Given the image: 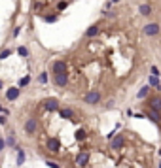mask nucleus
Here are the masks:
<instances>
[{
	"label": "nucleus",
	"mask_w": 161,
	"mask_h": 168,
	"mask_svg": "<svg viewBox=\"0 0 161 168\" xmlns=\"http://www.w3.org/2000/svg\"><path fill=\"white\" fill-rule=\"evenodd\" d=\"M83 102L89 104V106L99 104V102H101V93H99V91H91V93H87L85 96H83Z\"/></svg>",
	"instance_id": "obj_1"
},
{
	"label": "nucleus",
	"mask_w": 161,
	"mask_h": 168,
	"mask_svg": "<svg viewBox=\"0 0 161 168\" xmlns=\"http://www.w3.org/2000/svg\"><path fill=\"white\" fill-rule=\"evenodd\" d=\"M159 30H161V26L157 23H148V25H144V29H142V32L146 36H157Z\"/></svg>",
	"instance_id": "obj_2"
},
{
	"label": "nucleus",
	"mask_w": 161,
	"mask_h": 168,
	"mask_svg": "<svg viewBox=\"0 0 161 168\" xmlns=\"http://www.w3.org/2000/svg\"><path fill=\"white\" fill-rule=\"evenodd\" d=\"M53 83L57 87H66L68 85V74L65 72V74H55L53 76Z\"/></svg>",
	"instance_id": "obj_3"
},
{
	"label": "nucleus",
	"mask_w": 161,
	"mask_h": 168,
	"mask_svg": "<svg viewBox=\"0 0 161 168\" xmlns=\"http://www.w3.org/2000/svg\"><path fill=\"white\" fill-rule=\"evenodd\" d=\"M51 70H53V74H65L66 72V62L65 61H53Z\"/></svg>",
	"instance_id": "obj_4"
},
{
	"label": "nucleus",
	"mask_w": 161,
	"mask_h": 168,
	"mask_svg": "<svg viewBox=\"0 0 161 168\" xmlns=\"http://www.w3.org/2000/svg\"><path fill=\"white\" fill-rule=\"evenodd\" d=\"M38 129V123H36V119L31 117V119H27V123H25V132L27 134H34Z\"/></svg>",
	"instance_id": "obj_5"
},
{
	"label": "nucleus",
	"mask_w": 161,
	"mask_h": 168,
	"mask_svg": "<svg viewBox=\"0 0 161 168\" xmlns=\"http://www.w3.org/2000/svg\"><path fill=\"white\" fill-rule=\"evenodd\" d=\"M44 106H46L47 111H59V100L57 98H47L44 102Z\"/></svg>",
	"instance_id": "obj_6"
},
{
	"label": "nucleus",
	"mask_w": 161,
	"mask_h": 168,
	"mask_svg": "<svg viewBox=\"0 0 161 168\" xmlns=\"http://www.w3.org/2000/svg\"><path fill=\"white\" fill-rule=\"evenodd\" d=\"M59 148H61V144H59L57 138H50V140H47V149H50L51 153H57Z\"/></svg>",
	"instance_id": "obj_7"
},
{
	"label": "nucleus",
	"mask_w": 161,
	"mask_h": 168,
	"mask_svg": "<svg viewBox=\"0 0 161 168\" xmlns=\"http://www.w3.org/2000/svg\"><path fill=\"white\" fill-rule=\"evenodd\" d=\"M76 163H78V166H85L87 163H89V155L85 151H82L78 157H76Z\"/></svg>",
	"instance_id": "obj_8"
},
{
	"label": "nucleus",
	"mask_w": 161,
	"mask_h": 168,
	"mask_svg": "<svg viewBox=\"0 0 161 168\" xmlns=\"http://www.w3.org/2000/svg\"><path fill=\"white\" fill-rule=\"evenodd\" d=\"M123 144H125V140H123V136H121V134H118V136L112 138V148L120 149V148H123Z\"/></svg>",
	"instance_id": "obj_9"
},
{
	"label": "nucleus",
	"mask_w": 161,
	"mask_h": 168,
	"mask_svg": "<svg viewBox=\"0 0 161 168\" xmlns=\"http://www.w3.org/2000/svg\"><path fill=\"white\" fill-rule=\"evenodd\" d=\"M17 96H19V89L17 87H10L8 93H6V98L8 100H17Z\"/></svg>",
	"instance_id": "obj_10"
},
{
	"label": "nucleus",
	"mask_w": 161,
	"mask_h": 168,
	"mask_svg": "<svg viewBox=\"0 0 161 168\" xmlns=\"http://www.w3.org/2000/svg\"><path fill=\"white\" fill-rule=\"evenodd\" d=\"M138 11H140V15L148 17V15H152V6L150 4H140L138 6Z\"/></svg>",
	"instance_id": "obj_11"
},
{
	"label": "nucleus",
	"mask_w": 161,
	"mask_h": 168,
	"mask_svg": "<svg viewBox=\"0 0 161 168\" xmlns=\"http://www.w3.org/2000/svg\"><path fill=\"white\" fill-rule=\"evenodd\" d=\"M150 108L156 110V111H161V98H159V96H153V98H150Z\"/></svg>",
	"instance_id": "obj_12"
},
{
	"label": "nucleus",
	"mask_w": 161,
	"mask_h": 168,
	"mask_svg": "<svg viewBox=\"0 0 161 168\" xmlns=\"http://www.w3.org/2000/svg\"><path fill=\"white\" fill-rule=\"evenodd\" d=\"M97 34H99V25H91L89 29L85 30V36H87V38H95Z\"/></svg>",
	"instance_id": "obj_13"
},
{
	"label": "nucleus",
	"mask_w": 161,
	"mask_h": 168,
	"mask_svg": "<svg viewBox=\"0 0 161 168\" xmlns=\"http://www.w3.org/2000/svg\"><path fill=\"white\" fill-rule=\"evenodd\" d=\"M148 83H150V85H153L157 91H161V81H159V78H157V76H150Z\"/></svg>",
	"instance_id": "obj_14"
},
{
	"label": "nucleus",
	"mask_w": 161,
	"mask_h": 168,
	"mask_svg": "<svg viewBox=\"0 0 161 168\" xmlns=\"http://www.w3.org/2000/svg\"><path fill=\"white\" fill-rule=\"evenodd\" d=\"M150 95V85H144V87H140V91H138V98H146V96Z\"/></svg>",
	"instance_id": "obj_15"
},
{
	"label": "nucleus",
	"mask_w": 161,
	"mask_h": 168,
	"mask_svg": "<svg viewBox=\"0 0 161 168\" xmlns=\"http://www.w3.org/2000/svg\"><path fill=\"white\" fill-rule=\"evenodd\" d=\"M59 114H61V117L63 119H72V110H68V108H63V110H59Z\"/></svg>",
	"instance_id": "obj_16"
},
{
	"label": "nucleus",
	"mask_w": 161,
	"mask_h": 168,
	"mask_svg": "<svg viewBox=\"0 0 161 168\" xmlns=\"http://www.w3.org/2000/svg\"><path fill=\"white\" fill-rule=\"evenodd\" d=\"M148 117L152 119L153 123H159V111H156V110H152V108H150V111H148Z\"/></svg>",
	"instance_id": "obj_17"
},
{
	"label": "nucleus",
	"mask_w": 161,
	"mask_h": 168,
	"mask_svg": "<svg viewBox=\"0 0 161 168\" xmlns=\"http://www.w3.org/2000/svg\"><path fill=\"white\" fill-rule=\"evenodd\" d=\"M23 163H25V151L21 149V148H17V164L21 166Z\"/></svg>",
	"instance_id": "obj_18"
},
{
	"label": "nucleus",
	"mask_w": 161,
	"mask_h": 168,
	"mask_svg": "<svg viewBox=\"0 0 161 168\" xmlns=\"http://www.w3.org/2000/svg\"><path fill=\"white\" fill-rule=\"evenodd\" d=\"M57 19H59L57 13H50V15H44V21H46V23H55Z\"/></svg>",
	"instance_id": "obj_19"
},
{
	"label": "nucleus",
	"mask_w": 161,
	"mask_h": 168,
	"mask_svg": "<svg viewBox=\"0 0 161 168\" xmlns=\"http://www.w3.org/2000/svg\"><path fill=\"white\" fill-rule=\"evenodd\" d=\"M17 53L21 55V57H29V49H27L25 45H19L17 47Z\"/></svg>",
	"instance_id": "obj_20"
},
{
	"label": "nucleus",
	"mask_w": 161,
	"mask_h": 168,
	"mask_svg": "<svg viewBox=\"0 0 161 168\" xmlns=\"http://www.w3.org/2000/svg\"><path fill=\"white\" fill-rule=\"evenodd\" d=\"M31 83V76H25V78H21V81H19V87H27Z\"/></svg>",
	"instance_id": "obj_21"
},
{
	"label": "nucleus",
	"mask_w": 161,
	"mask_h": 168,
	"mask_svg": "<svg viewBox=\"0 0 161 168\" xmlns=\"http://www.w3.org/2000/svg\"><path fill=\"white\" fill-rule=\"evenodd\" d=\"M66 6H68V2H66V0H61V2L57 4V11H63V10H66Z\"/></svg>",
	"instance_id": "obj_22"
},
{
	"label": "nucleus",
	"mask_w": 161,
	"mask_h": 168,
	"mask_svg": "<svg viewBox=\"0 0 161 168\" xmlns=\"http://www.w3.org/2000/svg\"><path fill=\"white\" fill-rule=\"evenodd\" d=\"M83 138H85V130H78V132H76V140H78V142H82Z\"/></svg>",
	"instance_id": "obj_23"
},
{
	"label": "nucleus",
	"mask_w": 161,
	"mask_h": 168,
	"mask_svg": "<svg viewBox=\"0 0 161 168\" xmlns=\"http://www.w3.org/2000/svg\"><path fill=\"white\" fill-rule=\"evenodd\" d=\"M10 55H11V49H4L2 53H0V59H8Z\"/></svg>",
	"instance_id": "obj_24"
},
{
	"label": "nucleus",
	"mask_w": 161,
	"mask_h": 168,
	"mask_svg": "<svg viewBox=\"0 0 161 168\" xmlns=\"http://www.w3.org/2000/svg\"><path fill=\"white\" fill-rule=\"evenodd\" d=\"M150 74H152V76H157V78H159V74H161V72H159V68H157V66H152V68H150Z\"/></svg>",
	"instance_id": "obj_25"
},
{
	"label": "nucleus",
	"mask_w": 161,
	"mask_h": 168,
	"mask_svg": "<svg viewBox=\"0 0 161 168\" xmlns=\"http://www.w3.org/2000/svg\"><path fill=\"white\" fill-rule=\"evenodd\" d=\"M38 79H40V83H47V74H46V72H42Z\"/></svg>",
	"instance_id": "obj_26"
},
{
	"label": "nucleus",
	"mask_w": 161,
	"mask_h": 168,
	"mask_svg": "<svg viewBox=\"0 0 161 168\" xmlns=\"http://www.w3.org/2000/svg\"><path fill=\"white\" fill-rule=\"evenodd\" d=\"M8 123V117H6V114H0V125H6Z\"/></svg>",
	"instance_id": "obj_27"
},
{
	"label": "nucleus",
	"mask_w": 161,
	"mask_h": 168,
	"mask_svg": "<svg viewBox=\"0 0 161 168\" xmlns=\"http://www.w3.org/2000/svg\"><path fill=\"white\" fill-rule=\"evenodd\" d=\"M6 144H8V145H15V138H13V136H10L8 140H6Z\"/></svg>",
	"instance_id": "obj_28"
},
{
	"label": "nucleus",
	"mask_w": 161,
	"mask_h": 168,
	"mask_svg": "<svg viewBox=\"0 0 161 168\" xmlns=\"http://www.w3.org/2000/svg\"><path fill=\"white\" fill-rule=\"evenodd\" d=\"M46 163H47V166H50V168H59V164L53 163V160H46Z\"/></svg>",
	"instance_id": "obj_29"
},
{
	"label": "nucleus",
	"mask_w": 161,
	"mask_h": 168,
	"mask_svg": "<svg viewBox=\"0 0 161 168\" xmlns=\"http://www.w3.org/2000/svg\"><path fill=\"white\" fill-rule=\"evenodd\" d=\"M19 32H21V26H15L13 29V36H19Z\"/></svg>",
	"instance_id": "obj_30"
},
{
	"label": "nucleus",
	"mask_w": 161,
	"mask_h": 168,
	"mask_svg": "<svg viewBox=\"0 0 161 168\" xmlns=\"http://www.w3.org/2000/svg\"><path fill=\"white\" fill-rule=\"evenodd\" d=\"M127 117H135V111H133V110H127Z\"/></svg>",
	"instance_id": "obj_31"
},
{
	"label": "nucleus",
	"mask_w": 161,
	"mask_h": 168,
	"mask_svg": "<svg viewBox=\"0 0 161 168\" xmlns=\"http://www.w3.org/2000/svg\"><path fill=\"white\" fill-rule=\"evenodd\" d=\"M4 145H6V142H4V140H2V138H0V151H2V149H4Z\"/></svg>",
	"instance_id": "obj_32"
},
{
	"label": "nucleus",
	"mask_w": 161,
	"mask_h": 168,
	"mask_svg": "<svg viewBox=\"0 0 161 168\" xmlns=\"http://www.w3.org/2000/svg\"><path fill=\"white\" fill-rule=\"evenodd\" d=\"M0 114H6V115H8V110H4L2 106H0Z\"/></svg>",
	"instance_id": "obj_33"
},
{
	"label": "nucleus",
	"mask_w": 161,
	"mask_h": 168,
	"mask_svg": "<svg viewBox=\"0 0 161 168\" xmlns=\"http://www.w3.org/2000/svg\"><path fill=\"white\" fill-rule=\"evenodd\" d=\"M110 2H112V4H118V2H121V0H110Z\"/></svg>",
	"instance_id": "obj_34"
},
{
	"label": "nucleus",
	"mask_w": 161,
	"mask_h": 168,
	"mask_svg": "<svg viewBox=\"0 0 161 168\" xmlns=\"http://www.w3.org/2000/svg\"><path fill=\"white\" fill-rule=\"evenodd\" d=\"M2 85H4V83H2V79H0V89H2Z\"/></svg>",
	"instance_id": "obj_35"
},
{
	"label": "nucleus",
	"mask_w": 161,
	"mask_h": 168,
	"mask_svg": "<svg viewBox=\"0 0 161 168\" xmlns=\"http://www.w3.org/2000/svg\"><path fill=\"white\" fill-rule=\"evenodd\" d=\"M159 168H161V163H159Z\"/></svg>",
	"instance_id": "obj_36"
}]
</instances>
